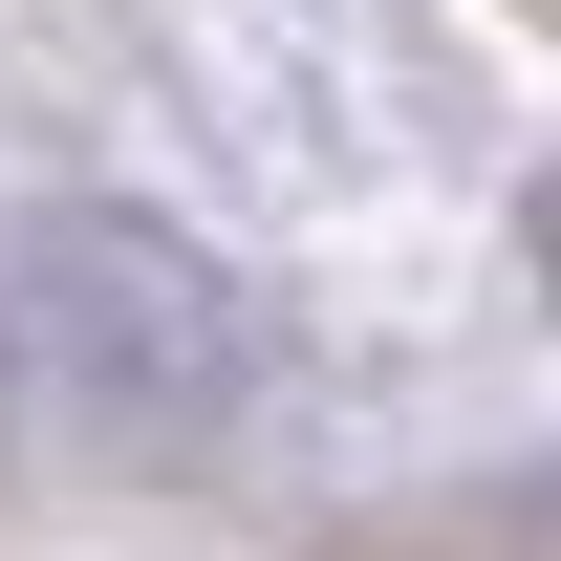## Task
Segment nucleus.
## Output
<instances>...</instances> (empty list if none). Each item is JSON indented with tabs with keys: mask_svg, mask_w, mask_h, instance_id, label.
<instances>
[{
	"mask_svg": "<svg viewBox=\"0 0 561 561\" xmlns=\"http://www.w3.org/2000/svg\"><path fill=\"white\" fill-rule=\"evenodd\" d=\"M540 260H561V216H540Z\"/></svg>",
	"mask_w": 561,
	"mask_h": 561,
	"instance_id": "f257e3e1",
	"label": "nucleus"
}]
</instances>
